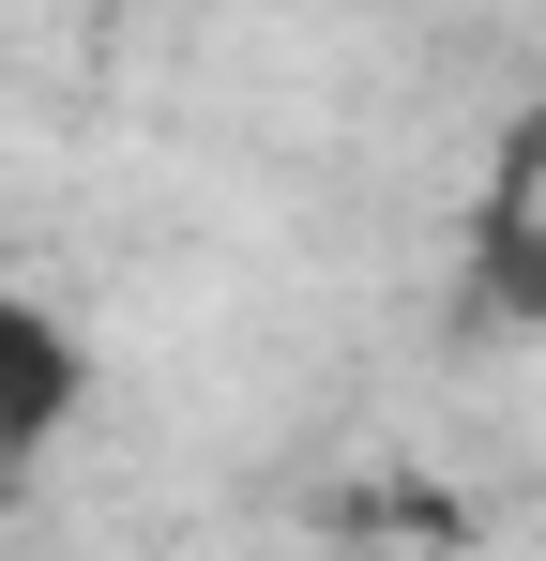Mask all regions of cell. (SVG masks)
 Segmentation results:
<instances>
[{"label":"cell","instance_id":"6da1fadb","mask_svg":"<svg viewBox=\"0 0 546 561\" xmlns=\"http://www.w3.org/2000/svg\"><path fill=\"white\" fill-rule=\"evenodd\" d=\"M77 410H91V334L46 288H0V501L77 440Z\"/></svg>","mask_w":546,"mask_h":561}]
</instances>
